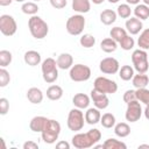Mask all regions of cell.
<instances>
[{
  "label": "cell",
  "instance_id": "f6af8a7d",
  "mask_svg": "<svg viewBox=\"0 0 149 149\" xmlns=\"http://www.w3.org/2000/svg\"><path fill=\"white\" fill-rule=\"evenodd\" d=\"M13 2V0H0V6H8Z\"/></svg>",
  "mask_w": 149,
  "mask_h": 149
},
{
  "label": "cell",
  "instance_id": "ba28073f",
  "mask_svg": "<svg viewBox=\"0 0 149 149\" xmlns=\"http://www.w3.org/2000/svg\"><path fill=\"white\" fill-rule=\"evenodd\" d=\"M69 76L72 81H86L91 78V69L85 64H74L71 66Z\"/></svg>",
  "mask_w": 149,
  "mask_h": 149
},
{
  "label": "cell",
  "instance_id": "7dc6e473",
  "mask_svg": "<svg viewBox=\"0 0 149 149\" xmlns=\"http://www.w3.org/2000/svg\"><path fill=\"white\" fill-rule=\"evenodd\" d=\"M141 0H126V2L128 5H139Z\"/></svg>",
  "mask_w": 149,
  "mask_h": 149
},
{
  "label": "cell",
  "instance_id": "d6a6232c",
  "mask_svg": "<svg viewBox=\"0 0 149 149\" xmlns=\"http://www.w3.org/2000/svg\"><path fill=\"white\" fill-rule=\"evenodd\" d=\"M126 35H127V30L123 29V28H121V27H113V28L111 29V31H109V36H111L113 40H115L118 43H119Z\"/></svg>",
  "mask_w": 149,
  "mask_h": 149
},
{
  "label": "cell",
  "instance_id": "d590c367",
  "mask_svg": "<svg viewBox=\"0 0 149 149\" xmlns=\"http://www.w3.org/2000/svg\"><path fill=\"white\" fill-rule=\"evenodd\" d=\"M116 14L121 19H128V17H130L132 8H130V6L128 3H121L116 8Z\"/></svg>",
  "mask_w": 149,
  "mask_h": 149
},
{
  "label": "cell",
  "instance_id": "74e56055",
  "mask_svg": "<svg viewBox=\"0 0 149 149\" xmlns=\"http://www.w3.org/2000/svg\"><path fill=\"white\" fill-rule=\"evenodd\" d=\"M13 56L12 52L8 50H0V66L1 68H6L12 63Z\"/></svg>",
  "mask_w": 149,
  "mask_h": 149
},
{
  "label": "cell",
  "instance_id": "4316f807",
  "mask_svg": "<svg viewBox=\"0 0 149 149\" xmlns=\"http://www.w3.org/2000/svg\"><path fill=\"white\" fill-rule=\"evenodd\" d=\"M134 15L135 17L142 20H147L149 17V6L144 5V3H139L135 6L134 8Z\"/></svg>",
  "mask_w": 149,
  "mask_h": 149
},
{
  "label": "cell",
  "instance_id": "60d3db41",
  "mask_svg": "<svg viewBox=\"0 0 149 149\" xmlns=\"http://www.w3.org/2000/svg\"><path fill=\"white\" fill-rule=\"evenodd\" d=\"M9 111V102L6 98H0V114L6 115Z\"/></svg>",
  "mask_w": 149,
  "mask_h": 149
},
{
  "label": "cell",
  "instance_id": "4fadbf2b",
  "mask_svg": "<svg viewBox=\"0 0 149 149\" xmlns=\"http://www.w3.org/2000/svg\"><path fill=\"white\" fill-rule=\"evenodd\" d=\"M90 97H91V100L93 101L94 107H97L99 109H105L109 105V99H108V97H107L106 93L99 92V91H97V90L93 88L91 91Z\"/></svg>",
  "mask_w": 149,
  "mask_h": 149
},
{
  "label": "cell",
  "instance_id": "1f68e13d",
  "mask_svg": "<svg viewBox=\"0 0 149 149\" xmlns=\"http://www.w3.org/2000/svg\"><path fill=\"white\" fill-rule=\"evenodd\" d=\"M38 6L36 2L34 1H29V2H23L22 6H21V10L24 13V14H28V15H36L37 12H38Z\"/></svg>",
  "mask_w": 149,
  "mask_h": 149
},
{
  "label": "cell",
  "instance_id": "5b68a950",
  "mask_svg": "<svg viewBox=\"0 0 149 149\" xmlns=\"http://www.w3.org/2000/svg\"><path fill=\"white\" fill-rule=\"evenodd\" d=\"M85 115L84 113L81 112L80 108H72L70 112H69V115H68V121H66V125H68V128L72 132H79L84 128V125H85Z\"/></svg>",
  "mask_w": 149,
  "mask_h": 149
},
{
  "label": "cell",
  "instance_id": "5bb4252c",
  "mask_svg": "<svg viewBox=\"0 0 149 149\" xmlns=\"http://www.w3.org/2000/svg\"><path fill=\"white\" fill-rule=\"evenodd\" d=\"M125 26H126V30H127V33H129V35H137L143 28L142 21L140 19L135 17V16L134 17H128Z\"/></svg>",
  "mask_w": 149,
  "mask_h": 149
},
{
  "label": "cell",
  "instance_id": "ffe728a7",
  "mask_svg": "<svg viewBox=\"0 0 149 149\" xmlns=\"http://www.w3.org/2000/svg\"><path fill=\"white\" fill-rule=\"evenodd\" d=\"M26 95H27V99L34 105H38L43 101V92L37 87H30L27 91Z\"/></svg>",
  "mask_w": 149,
  "mask_h": 149
},
{
  "label": "cell",
  "instance_id": "d6986e66",
  "mask_svg": "<svg viewBox=\"0 0 149 149\" xmlns=\"http://www.w3.org/2000/svg\"><path fill=\"white\" fill-rule=\"evenodd\" d=\"M56 61H57V66L62 70L71 69V66L73 65V57L68 52H62Z\"/></svg>",
  "mask_w": 149,
  "mask_h": 149
},
{
  "label": "cell",
  "instance_id": "8992f818",
  "mask_svg": "<svg viewBox=\"0 0 149 149\" xmlns=\"http://www.w3.org/2000/svg\"><path fill=\"white\" fill-rule=\"evenodd\" d=\"M85 24H86L85 17L81 14H74V15L70 16L66 20L65 29L70 35L78 36V35H80L83 33V30L85 28Z\"/></svg>",
  "mask_w": 149,
  "mask_h": 149
},
{
  "label": "cell",
  "instance_id": "f1b7e54d",
  "mask_svg": "<svg viewBox=\"0 0 149 149\" xmlns=\"http://www.w3.org/2000/svg\"><path fill=\"white\" fill-rule=\"evenodd\" d=\"M104 149H127L125 142L116 139H107L104 142Z\"/></svg>",
  "mask_w": 149,
  "mask_h": 149
},
{
  "label": "cell",
  "instance_id": "9c48e42d",
  "mask_svg": "<svg viewBox=\"0 0 149 149\" xmlns=\"http://www.w3.org/2000/svg\"><path fill=\"white\" fill-rule=\"evenodd\" d=\"M93 88L106 94H113L118 91V84L109 78L97 77L93 83Z\"/></svg>",
  "mask_w": 149,
  "mask_h": 149
},
{
  "label": "cell",
  "instance_id": "f907efd6",
  "mask_svg": "<svg viewBox=\"0 0 149 149\" xmlns=\"http://www.w3.org/2000/svg\"><path fill=\"white\" fill-rule=\"evenodd\" d=\"M142 1H143V3H144V5L149 6V0H142Z\"/></svg>",
  "mask_w": 149,
  "mask_h": 149
},
{
  "label": "cell",
  "instance_id": "b9f144b4",
  "mask_svg": "<svg viewBox=\"0 0 149 149\" xmlns=\"http://www.w3.org/2000/svg\"><path fill=\"white\" fill-rule=\"evenodd\" d=\"M50 5L56 9H62L68 5V0H49Z\"/></svg>",
  "mask_w": 149,
  "mask_h": 149
},
{
  "label": "cell",
  "instance_id": "83f0119b",
  "mask_svg": "<svg viewBox=\"0 0 149 149\" xmlns=\"http://www.w3.org/2000/svg\"><path fill=\"white\" fill-rule=\"evenodd\" d=\"M134 74H135L134 73V68L130 66V65H122L119 69V77L125 81H128V80L133 79Z\"/></svg>",
  "mask_w": 149,
  "mask_h": 149
},
{
  "label": "cell",
  "instance_id": "f546056e",
  "mask_svg": "<svg viewBox=\"0 0 149 149\" xmlns=\"http://www.w3.org/2000/svg\"><path fill=\"white\" fill-rule=\"evenodd\" d=\"M100 123L104 128H113L116 123V120H115V116L112 114V113H105L101 115V119H100Z\"/></svg>",
  "mask_w": 149,
  "mask_h": 149
},
{
  "label": "cell",
  "instance_id": "836d02e7",
  "mask_svg": "<svg viewBox=\"0 0 149 149\" xmlns=\"http://www.w3.org/2000/svg\"><path fill=\"white\" fill-rule=\"evenodd\" d=\"M136 93V99L144 104V105H149V90L146 87H141V88H136L135 90Z\"/></svg>",
  "mask_w": 149,
  "mask_h": 149
},
{
  "label": "cell",
  "instance_id": "603a6c76",
  "mask_svg": "<svg viewBox=\"0 0 149 149\" xmlns=\"http://www.w3.org/2000/svg\"><path fill=\"white\" fill-rule=\"evenodd\" d=\"M63 93L64 91L59 85H51L47 88V98L52 101L59 100L63 97Z\"/></svg>",
  "mask_w": 149,
  "mask_h": 149
},
{
  "label": "cell",
  "instance_id": "7c38bea8",
  "mask_svg": "<svg viewBox=\"0 0 149 149\" xmlns=\"http://www.w3.org/2000/svg\"><path fill=\"white\" fill-rule=\"evenodd\" d=\"M99 69L105 74H114V73L119 72L120 63L114 57H106V58H104V59L100 61Z\"/></svg>",
  "mask_w": 149,
  "mask_h": 149
},
{
  "label": "cell",
  "instance_id": "bcb514c9",
  "mask_svg": "<svg viewBox=\"0 0 149 149\" xmlns=\"http://www.w3.org/2000/svg\"><path fill=\"white\" fill-rule=\"evenodd\" d=\"M143 114H144L146 119L149 120V105H146V108H144V111H143Z\"/></svg>",
  "mask_w": 149,
  "mask_h": 149
},
{
  "label": "cell",
  "instance_id": "7bdbcfd3",
  "mask_svg": "<svg viewBox=\"0 0 149 149\" xmlns=\"http://www.w3.org/2000/svg\"><path fill=\"white\" fill-rule=\"evenodd\" d=\"M23 149H38V144L34 141H27L23 143Z\"/></svg>",
  "mask_w": 149,
  "mask_h": 149
},
{
  "label": "cell",
  "instance_id": "30bf717a",
  "mask_svg": "<svg viewBox=\"0 0 149 149\" xmlns=\"http://www.w3.org/2000/svg\"><path fill=\"white\" fill-rule=\"evenodd\" d=\"M17 30V24L12 15L2 14L0 16V31L5 36H13Z\"/></svg>",
  "mask_w": 149,
  "mask_h": 149
},
{
  "label": "cell",
  "instance_id": "7402d4cb",
  "mask_svg": "<svg viewBox=\"0 0 149 149\" xmlns=\"http://www.w3.org/2000/svg\"><path fill=\"white\" fill-rule=\"evenodd\" d=\"M116 17H118V14L113 9H105L100 13V21L105 26H111L112 23H114L116 21Z\"/></svg>",
  "mask_w": 149,
  "mask_h": 149
},
{
  "label": "cell",
  "instance_id": "2e32d148",
  "mask_svg": "<svg viewBox=\"0 0 149 149\" xmlns=\"http://www.w3.org/2000/svg\"><path fill=\"white\" fill-rule=\"evenodd\" d=\"M90 101H91V97H88V95L85 94V93H77V94H74L73 98H72V104H73V106L77 107V108H80V109L88 108Z\"/></svg>",
  "mask_w": 149,
  "mask_h": 149
},
{
  "label": "cell",
  "instance_id": "4dcf8cb0",
  "mask_svg": "<svg viewBox=\"0 0 149 149\" xmlns=\"http://www.w3.org/2000/svg\"><path fill=\"white\" fill-rule=\"evenodd\" d=\"M137 45L140 47V49H143V50L149 49V28L141 31L137 38Z\"/></svg>",
  "mask_w": 149,
  "mask_h": 149
},
{
  "label": "cell",
  "instance_id": "7a4b0ae2",
  "mask_svg": "<svg viewBox=\"0 0 149 149\" xmlns=\"http://www.w3.org/2000/svg\"><path fill=\"white\" fill-rule=\"evenodd\" d=\"M28 28L31 36L36 40H43L44 37H47L49 33L48 23L38 15H33L28 20Z\"/></svg>",
  "mask_w": 149,
  "mask_h": 149
},
{
  "label": "cell",
  "instance_id": "44dd1931",
  "mask_svg": "<svg viewBox=\"0 0 149 149\" xmlns=\"http://www.w3.org/2000/svg\"><path fill=\"white\" fill-rule=\"evenodd\" d=\"M72 9L78 14L88 13L91 9L90 0H72Z\"/></svg>",
  "mask_w": 149,
  "mask_h": 149
},
{
  "label": "cell",
  "instance_id": "ac0fdd59",
  "mask_svg": "<svg viewBox=\"0 0 149 149\" xmlns=\"http://www.w3.org/2000/svg\"><path fill=\"white\" fill-rule=\"evenodd\" d=\"M24 63L29 66H36L41 63V54L36 50H28L24 52L23 56Z\"/></svg>",
  "mask_w": 149,
  "mask_h": 149
},
{
  "label": "cell",
  "instance_id": "681fc988",
  "mask_svg": "<svg viewBox=\"0 0 149 149\" xmlns=\"http://www.w3.org/2000/svg\"><path fill=\"white\" fill-rule=\"evenodd\" d=\"M137 148H139V149H141V148H147V149H149V144H140Z\"/></svg>",
  "mask_w": 149,
  "mask_h": 149
},
{
  "label": "cell",
  "instance_id": "ab89813d",
  "mask_svg": "<svg viewBox=\"0 0 149 149\" xmlns=\"http://www.w3.org/2000/svg\"><path fill=\"white\" fill-rule=\"evenodd\" d=\"M122 99H123V101H125L126 104H128V102H130V101H134V100H137V99H136V93H135L134 90H127V91L123 93Z\"/></svg>",
  "mask_w": 149,
  "mask_h": 149
},
{
  "label": "cell",
  "instance_id": "277c9868",
  "mask_svg": "<svg viewBox=\"0 0 149 149\" xmlns=\"http://www.w3.org/2000/svg\"><path fill=\"white\" fill-rule=\"evenodd\" d=\"M59 134H61V125H59L58 121H56L54 119H49L48 120L44 129L41 133L43 142H45L48 144L55 143L56 140H58Z\"/></svg>",
  "mask_w": 149,
  "mask_h": 149
},
{
  "label": "cell",
  "instance_id": "9a60e30c",
  "mask_svg": "<svg viewBox=\"0 0 149 149\" xmlns=\"http://www.w3.org/2000/svg\"><path fill=\"white\" fill-rule=\"evenodd\" d=\"M48 118L45 116H42V115H37V116H34L30 122H29V128L30 130H33L34 133H42V130L44 129L47 122H48Z\"/></svg>",
  "mask_w": 149,
  "mask_h": 149
},
{
  "label": "cell",
  "instance_id": "c3c4849f",
  "mask_svg": "<svg viewBox=\"0 0 149 149\" xmlns=\"http://www.w3.org/2000/svg\"><path fill=\"white\" fill-rule=\"evenodd\" d=\"M91 1H92L94 5H101V3H102L105 0H91Z\"/></svg>",
  "mask_w": 149,
  "mask_h": 149
},
{
  "label": "cell",
  "instance_id": "816d5d0a",
  "mask_svg": "<svg viewBox=\"0 0 149 149\" xmlns=\"http://www.w3.org/2000/svg\"><path fill=\"white\" fill-rule=\"evenodd\" d=\"M119 0H108V2H111V3H116Z\"/></svg>",
  "mask_w": 149,
  "mask_h": 149
},
{
  "label": "cell",
  "instance_id": "f5cc1de1",
  "mask_svg": "<svg viewBox=\"0 0 149 149\" xmlns=\"http://www.w3.org/2000/svg\"><path fill=\"white\" fill-rule=\"evenodd\" d=\"M16 2H26V0H15Z\"/></svg>",
  "mask_w": 149,
  "mask_h": 149
},
{
  "label": "cell",
  "instance_id": "484cf974",
  "mask_svg": "<svg viewBox=\"0 0 149 149\" xmlns=\"http://www.w3.org/2000/svg\"><path fill=\"white\" fill-rule=\"evenodd\" d=\"M114 133L119 137H127L130 134V126L127 122H119L114 126Z\"/></svg>",
  "mask_w": 149,
  "mask_h": 149
},
{
  "label": "cell",
  "instance_id": "8d00e7d4",
  "mask_svg": "<svg viewBox=\"0 0 149 149\" xmlns=\"http://www.w3.org/2000/svg\"><path fill=\"white\" fill-rule=\"evenodd\" d=\"M119 45L121 47V49L128 51V50H132V49L134 48V45H135V41H134V38H133L130 35L127 34V35L119 42Z\"/></svg>",
  "mask_w": 149,
  "mask_h": 149
},
{
  "label": "cell",
  "instance_id": "6da1fadb",
  "mask_svg": "<svg viewBox=\"0 0 149 149\" xmlns=\"http://www.w3.org/2000/svg\"><path fill=\"white\" fill-rule=\"evenodd\" d=\"M101 139V133L97 128H92L86 133L74 134L71 139V143L77 149H87L97 144Z\"/></svg>",
  "mask_w": 149,
  "mask_h": 149
},
{
  "label": "cell",
  "instance_id": "52a82bcc",
  "mask_svg": "<svg viewBox=\"0 0 149 149\" xmlns=\"http://www.w3.org/2000/svg\"><path fill=\"white\" fill-rule=\"evenodd\" d=\"M132 62L134 65V70L139 73H146L149 69L148 54L143 49H136L132 54Z\"/></svg>",
  "mask_w": 149,
  "mask_h": 149
},
{
  "label": "cell",
  "instance_id": "e575fe53",
  "mask_svg": "<svg viewBox=\"0 0 149 149\" xmlns=\"http://www.w3.org/2000/svg\"><path fill=\"white\" fill-rule=\"evenodd\" d=\"M79 43L83 48H86V49L92 48L95 44V37L91 34H84V35H81V37L79 40Z\"/></svg>",
  "mask_w": 149,
  "mask_h": 149
},
{
  "label": "cell",
  "instance_id": "d4e9b609",
  "mask_svg": "<svg viewBox=\"0 0 149 149\" xmlns=\"http://www.w3.org/2000/svg\"><path fill=\"white\" fill-rule=\"evenodd\" d=\"M132 83L134 85L135 88H141V87H147V85L149 84V77L146 73H139L134 74Z\"/></svg>",
  "mask_w": 149,
  "mask_h": 149
},
{
  "label": "cell",
  "instance_id": "cb8c5ba5",
  "mask_svg": "<svg viewBox=\"0 0 149 149\" xmlns=\"http://www.w3.org/2000/svg\"><path fill=\"white\" fill-rule=\"evenodd\" d=\"M100 49L106 52V54H111L114 52L118 49V42L115 40H113L112 37H106L101 41L100 43Z\"/></svg>",
  "mask_w": 149,
  "mask_h": 149
},
{
  "label": "cell",
  "instance_id": "f35d334b",
  "mask_svg": "<svg viewBox=\"0 0 149 149\" xmlns=\"http://www.w3.org/2000/svg\"><path fill=\"white\" fill-rule=\"evenodd\" d=\"M10 81V76H9V72L5 69V68H1L0 69V87H5L9 84Z\"/></svg>",
  "mask_w": 149,
  "mask_h": 149
},
{
  "label": "cell",
  "instance_id": "3957f363",
  "mask_svg": "<svg viewBox=\"0 0 149 149\" xmlns=\"http://www.w3.org/2000/svg\"><path fill=\"white\" fill-rule=\"evenodd\" d=\"M57 61L52 57H48L42 62L41 70L43 80L48 84H52L58 79V69H57Z\"/></svg>",
  "mask_w": 149,
  "mask_h": 149
},
{
  "label": "cell",
  "instance_id": "8fae6325",
  "mask_svg": "<svg viewBox=\"0 0 149 149\" xmlns=\"http://www.w3.org/2000/svg\"><path fill=\"white\" fill-rule=\"evenodd\" d=\"M142 107L139 100H134L127 104V109L125 113V118L128 122H136L142 116Z\"/></svg>",
  "mask_w": 149,
  "mask_h": 149
},
{
  "label": "cell",
  "instance_id": "e0dca14e",
  "mask_svg": "<svg viewBox=\"0 0 149 149\" xmlns=\"http://www.w3.org/2000/svg\"><path fill=\"white\" fill-rule=\"evenodd\" d=\"M100 119H101V113L100 109L97 107L87 108V111L85 112V121L88 125H97L98 122H100Z\"/></svg>",
  "mask_w": 149,
  "mask_h": 149
},
{
  "label": "cell",
  "instance_id": "db71d44e",
  "mask_svg": "<svg viewBox=\"0 0 149 149\" xmlns=\"http://www.w3.org/2000/svg\"><path fill=\"white\" fill-rule=\"evenodd\" d=\"M34 2H38V1H41V0H33Z\"/></svg>",
  "mask_w": 149,
  "mask_h": 149
},
{
  "label": "cell",
  "instance_id": "ee69618b",
  "mask_svg": "<svg viewBox=\"0 0 149 149\" xmlns=\"http://www.w3.org/2000/svg\"><path fill=\"white\" fill-rule=\"evenodd\" d=\"M56 148L57 149H70V143L66 141H59L56 143Z\"/></svg>",
  "mask_w": 149,
  "mask_h": 149
}]
</instances>
